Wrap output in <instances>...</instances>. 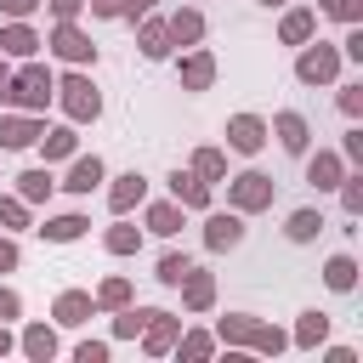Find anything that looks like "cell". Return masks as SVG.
Masks as SVG:
<instances>
[{
  "label": "cell",
  "instance_id": "obj_26",
  "mask_svg": "<svg viewBox=\"0 0 363 363\" xmlns=\"http://www.w3.org/2000/svg\"><path fill=\"white\" fill-rule=\"evenodd\" d=\"M187 227V210L176 204V199H159V204H147V227L142 233H159V238H176Z\"/></svg>",
  "mask_w": 363,
  "mask_h": 363
},
{
  "label": "cell",
  "instance_id": "obj_33",
  "mask_svg": "<svg viewBox=\"0 0 363 363\" xmlns=\"http://www.w3.org/2000/svg\"><path fill=\"white\" fill-rule=\"evenodd\" d=\"M250 335H255V318H250V312H227V318L216 323V340H221V346H250Z\"/></svg>",
  "mask_w": 363,
  "mask_h": 363
},
{
  "label": "cell",
  "instance_id": "obj_10",
  "mask_svg": "<svg viewBox=\"0 0 363 363\" xmlns=\"http://www.w3.org/2000/svg\"><path fill=\"white\" fill-rule=\"evenodd\" d=\"M301 159H306V182H312L318 193H335V187H340V176H346V159H340V147H318V153L306 147Z\"/></svg>",
  "mask_w": 363,
  "mask_h": 363
},
{
  "label": "cell",
  "instance_id": "obj_42",
  "mask_svg": "<svg viewBox=\"0 0 363 363\" xmlns=\"http://www.w3.org/2000/svg\"><path fill=\"white\" fill-rule=\"evenodd\" d=\"M340 159H346V164H363V130H357V125L340 136Z\"/></svg>",
  "mask_w": 363,
  "mask_h": 363
},
{
  "label": "cell",
  "instance_id": "obj_48",
  "mask_svg": "<svg viewBox=\"0 0 363 363\" xmlns=\"http://www.w3.org/2000/svg\"><path fill=\"white\" fill-rule=\"evenodd\" d=\"M159 0H119V17H130V23H142L147 11H153Z\"/></svg>",
  "mask_w": 363,
  "mask_h": 363
},
{
  "label": "cell",
  "instance_id": "obj_49",
  "mask_svg": "<svg viewBox=\"0 0 363 363\" xmlns=\"http://www.w3.org/2000/svg\"><path fill=\"white\" fill-rule=\"evenodd\" d=\"M323 363H357V352H352V346H329V352H323Z\"/></svg>",
  "mask_w": 363,
  "mask_h": 363
},
{
  "label": "cell",
  "instance_id": "obj_41",
  "mask_svg": "<svg viewBox=\"0 0 363 363\" xmlns=\"http://www.w3.org/2000/svg\"><path fill=\"white\" fill-rule=\"evenodd\" d=\"M340 57H346V62H363V28H357V23H346V40H340Z\"/></svg>",
  "mask_w": 363,
  "mask_h": 363
},
{
  "label": "cell",
  "instance_id": "obj_15",
  "mask_svg": "<svg viewBox=\"0 0 363 363\" xmlns=\"http://www.w3.org/2000/svg\"><path fill=\"white\" fill-rule=\"evenodd\" d=\"M40 159L45 164H68L74 153H79V125H51V130H40Z\"/></svg>",
  "mask_w": 363,
  "mask_h": 363
},
{
  "label": "cell",
  "instance_id": "obj_17",
  "mask_svg": "<svg viewBox=\"0 0 363 363\" xmlns=\"http://www.w3.org/2000/svg\"><path fill=\"white\" fill-rule=\"evenodd\" d=\"M142 199H147V176H142V170L113 176V187H108V210H113V216H130Z\"/></svg>",
  "mask_w": 363,
  "mask_h": 363
},
{
  "label": "cell",
  "instance_id": "obj_22",
  "mask_svg": "<svg viewBox=\"0 0 363 363\" xmlns=\"http://www.w3.org/2000/svg\"><path fill=\"white\" fill-rule=\"evenodd\" d=\"M323 340H329V312H318V306H312V312H301V318H295V329H289V346L318 352Z\"/></svg>",
  "mask_w": 363,
  "mask_h": 363
},
{
  "label": "cell",
  "instance_id": "obj_43",
  "mask_svg": "<svg viewBox=\"0 0 363 363\" xmlns=\"http://www.w3.org/2000/svg\"><path fill=\"white\" fill-rule=\"evenodd\" d=\"M74 363H108V340H79L74 346Z\"/></svg>",
  "mask_w": 363,
  "mask_h": 363
},
{
  "label": "cell",
  "instance_id": "obj_38",
  "mask_svg": "<svg viewBox=\"0 0 363 363\" xmlns=\"http://www.w3.org/2000/svg\"><path fill=\"white\" fill-rule=\"evenodd\" d=\"M335 193H340V210H346V216H363V176H357V170H346Z\"/></svg>",
  "mask_w": 363,
  "mask_h": 363
},
{
  "label": "cell",
  "instance_id": "obj_16",
  "mask_svg": "<svg viewBox=\"0 0 363 363\" xmlns=\"http://www.w3.org/2000/svg\"><path fill=\"white\" fill-rule=\"evenodd\" d=\"M136 45H142V57H147V62H164V57L176 51V45H170V23L147 11V17L136 23Z\"/></svg>",
  "mask_w": 363,
  "mask_h": 363
},
{
  "label": "cell",
  "instance_id": "obj_28",
  "mask_svg": "<svg viewBox=\"0 0 363 363\" xmlns=\"http://www.w3.org/2000/svg\"><path fill=\"white\" fill-rule=\"evenodd\" d=\"M17 346H23V357H34V363H51V357H57V329H51V323H23Z\"/></svg>",
  "mask_w": 363,
  "mask_h": 363
},
{
  "label": "cell",
  "instance_id": "obj_4",
  "mask_svg": "<svg viewBox=\"0 0 363 363\" xmlns=\"http://www.w3.org/2000/svg\"><path fill=\"white\" fill-rule=\"evenodd\" d=\"M340 62H346L340 45H329V40L312 34V40L301 45V57H295V79H301V85H335V79H340Z\"/></svg>",
  "mask_w": 363,
  "mask_h": 363
},
{
  "label": "cell",
  "instance_id": "obj_21",
  "mask_svg": "<svg viewBox=\"0 0 363 363\" xmlns=\"http://www.w3.org/2000/svg\"><path fill=\"white\" fill-rule=\"evenodd\" d=\"M176 289H182V306H187V312H210V306H216V278L199 272V267H187V278H182Z\"/></svg>",
  "mask_w": 363,
  "mask_h": 363
},
{
  "label": "cell",
  "instance_id": "obj_13",
  "mask_svg": "<svg viewBox=\"0 0 363 363\" xmlns=\"http://www.w3.org/2000/svg\"><path fill=\"white\" fill-rule=\"evenodd\" d=\"M40 34L28 28V17H6V28H0V57H11V62H28V57H40Z\"/></svg>",
  "mask_w": 363,
  "mask_h": 363
},
{
  "label": "cell",
  "instance_id": "obj_5",
  "mask_svg": "<svg viewBox=\"0 0 363 363\" xmlns=\"http://www.w3.org/2000/svg\"><path fill=\"white\" fill-rule=\"evenodd\" d=\"M45 45H51V57H62L68 68H91V62H96V40H91L79 23H51Z\"/></svg>",
  "mask_w": 363,
  "mask_h": 363
},
{
  "label": "cell",
  "instance_id": "obj_46",
  "mask_svg": "<svg viewBox=\"0 0 363 363\" xmlns=\"http://www.w3.org/2000/svg\"><path fill=\"white\" fill-rule=\"evenodd\" d=\"M45 11H51L57 23H79V11H85V0H45Z\"/></svg>",
  "mask_w": 363,
  "mask_h": 363
},
{
  "label": "cell",
  "instance_id": "obj_18",
  "mask_svg": "<svg viewBox=\"0 0 363 363\" xmlns=\"http://www.w3.org/2000/svg\"><path fill=\"white\" fill-rule=\"evenodd\" d=\"M91 312H96L91 289H62V295L51 301V318H57L62 329H79V323H91Z\"/></svg>",
  "mask_w": 363,
  "mask_h": 363
},
{
  "label": "cell",
  "instance_id": "obj_30",
  "mask_svg": "<svg viewBox=\"0 0 363 363\" xmlns=\"http://www.w3.org/2000/svg\"><path fill=\"white\" fill-rule=\"evenodd\" d=\"M199 182H227V147H193V164H187Z\"/></svg>",
  "mask_w": 363,
  "mask_h": 363
},
{
  "label": "cell",
  "instance_id": "obj_19",
  "mask_svg": "<svg viewBox=\"0 0 363 363\" xmlns=\"http://www.w3.org/2000/svg\"><path fill=\"white\" fill-rule=\"evenodd\" d=\"M34 233H40L45 244H74V238H85V233H91V221H85L79 210H62V216H45Z\"/></svg>",
  "mask_w": 363,
  "mask_h": 363
},
{
  "label": "cell",
  "instance_id": "obj_8",
  "mask_svg": "<svg viewBox=\"0 0 363 363\" xmlns=\"http://www.w3.org/2000/svg\"><path fill=\"white\" fill-rule=\"evenodd\" d=\"M227 147L244 153V159H255V153L267 147V119H261V113H233V119H227Z\"/></svg>",
  "mask_w": 363,
  "mask_h": 363
},
{
  "label": "cell",
  "instance_id": "obj_39",
  "mask_svg": "<svg viewBox=\"0 0 363 363\" xmlns=\"http://www.w3.org/2000/svg\"><path fill=\"white\" fill-rule=\"evenodd\" d=\"M0 227H6V233H23V227H28V204H23L17 193H0Z\"/></svg>",
  "mask_w": 363,
  "mask_h": 363
},
{
  "label": "cell",
  "instance_id": "obj_23",
  "mask_svg": "<svg viewBox=\"0 0 363 363\" xmlns=\"http://www.w3.org/2000/svg\"><path fill=\"white\" fill-rule=\"evenodd\" d=\"M164 23H170V45H199L204 40V11L199 6H176Z\"/></svg>",
  "mask_w": 363,
  "mask_h": 363
},
{
  "label": "cell",
  "instance_id": "obj_35",
  "mask_svg": "<svg viewBox=\"0 0 363 363\" xmlns=\"http://www.w3.org/2000/svg\"><path fill=\"white\" fill-rule=\"evenodd\" d=\"M147 318H153V306H136V301H130V306H119V312H113V340H136Z\"/></svg>",
  "mask_w": 363,
  "mask_h": 363
},
{
  "label": "cell",
  "instance_id": "obj_52",
  "mask_svg": "<svg viewBox=\"0 0 363 363\" xmlns=\"http://www.w3.org/2000/svg\"><path fill=\"white\" fill-rule=\"evenodd\" d=\"M11 346H17V340H11V329H6V323H0V357H6V352H11Z\"/></svg>",
  "mask_w": 363,
  "mask_h": 363
},
{
  "label": "cell",
  "instance_id": "obj_20",
  "mask_svg": "<svg viewBox=\"0 0 363 363\" xmlns=\"http://www.w3.org/2000/svg\"><path fill=\"white\" fill-rule=\"evenodd\" d=\"M210 85H216V57L204 45H193L182 57V91H210Z\"/></svg>",
  "mask_w": 363,
  "mask_h": 363
},
{
  "label": "cell",
  "instance_id": "obj_34",
  "mask_svg": "<svg viewBox=\"0 0 363 363\" xmlns=\"http://www.w3.org/2000/svg\"><path fill=\"white\" fill-rule=\"evenodd\" d=\"M187 267H193V255H187V250H164V255H159V267H153V278H159L164 289H176V284L187 278Z\"/></svg>",
  "mask_w": 363,
  "mask_h": 363
},
{
  "label": "cell",
  "instance_id": "obj_25",
  "mask_svg": "<svg viewBox=\"0 0 363 363\" xmlns=\"http://www.w3.org/2000/svg\"><path fill=\"white\" fill-rule=\"evenodd\" d=\"M51 193H57L51 164H34V170H23V176H17V199H23V204H51Z\"/></svg>",
  "mask_w": 363,
  "mask_h": 363
},
{
  "label": "cell",
  "instance_id": "obj_29",
  "mask_svg": "<svg viewBox=\"0 0 363 363\" xmlns=\"http://www.w3.org/2000/svg\"><path fill=\"white\" fill-rule=\"evenodd\" d=\"M102 250H108V255H136V250H142V227L125 221V216H113V227L102 233Z\"/></svg>",
  "mask_w": 363,
  "mask_h": 363
},
{
  "label": "cell",
  "instance_id": "obj_36",
  "mask_svg": "<svg viewBox=\"0 0 363 363\" xmlns=\"http://www.w3.org/2000/svg\"><path fill=\"white\" fill-rule=\"evenodd\" d=\"M176 352H182L187 363H204V357L216 352V335H210V329H182V335H176Z\"/></svg>",
  "mask_w": 363,
  "mask_h": 363
},
{
  "label": "cell",
  "instance_id": "obj_14",
  "mask_svg": "<svg viewBox=\"0 0 363 363\" xmlns=\"http://www.w3.org/2000/svg\"><path fill=\"white\" fill-rule=\"evenodd\" d=\"M170 199H176L187 216H204V210H210V182H199L193 170L176 164V170H170Z\"/></svg>",
  "mask_w": 363,
  "mask_h": 363
},
{
  "label": "cell",
  "instance_id": "obj_27",
  "mask_svg": "<svg viewBox=\"0 0 363 363\" xmlns=\"http://www.w3.org/2000/svg\"><path fill=\"white\" fill-rule=\"evenodd\" d=\"M91 301H96V312H119V306L136 301V284H130L125 272H113V278H102V284L91 289Z\"/></svg>",
  "mask_w": 363,
  "mask_h": 363
},
{
  "label": "cell",
  "instance_id": "obj_50",
  "mask_svg": "<svg viewBox=\"0 0 363 363\" xmlns=\"http://www.w3.org/2000/svg\"><path fill=\"white\" fill-rule=\"evenodd\" d=\"M91 6V17H119V0H85Z\"/></svg>",
  "mask_w": 363,
  "mask_h": 363
},
{
  "label": "cell",
  "instance_id": "obj_6",
  "mask_svg": "<svg viewBox=\"0 0 363 363\" xmlns=\"http://www.w3.org/2000/svg\"><path fill=\"white\" fill-rule=\"evenodd\" d=\"M40 130H45V113H23V108L0 113V147H6V153L34 147V142H40Z\"/></svg>",
  "mask_w": 363,
  "mask_h": 363
},
{
  "label": "cell",
  "instance_id": "obj_45",
  "mask_svg": "<svg viewBox=\"0 0 363 363\" xmlns=\"http://www.w3.org/2000/svg\"><path fill=\"white\" fill-rule=\"evenodd\" d=\"M17 261H23L17 238H11V233H0V278H6V272H17Z\"/></svg>",
  "mask_w": 363,
  "mask_h": 363
},
{
  "label": "cell",
  "instance_id": "obj_51",
  "mask_svg": "<svg viewBox=\"0 0 363 363\" xmlns=\"http://www.w3.org/2000/svg\"><path fill=\"white\" fill-rule=\"evenodd\" d=\"M6 85H11V57H0V102H6Z\"/></svg>",
  "mask_w": 363,
  "mask_h": 363
},
{
  "label": "cell",
  "instance_id": "obj_11",
  "mask_svg": "<svg viewBox=\"0 0 363 363\" xmlns=\"http://www.w3.org/2000/svg\"><path fill=\"white\" fill-rule=\"evenodd\" d=\"M102 182H108V164H102L96 153H74V159H68V176H62L57 187H68L74 199H85V193H96Z\"/></svg>",
  "mask_w": 363,
  "mask_h": 363
},
{
  "label": "cell",
  "instance_id": "obj_40",
  "mask_svg": "<svg viewBox=\"0 0 363 363\" xmlns=\"http://www.w3.org/2000/svg\"><path fill=\"white\" fill-rule=\"evenodd\" d=\"M335 102H340V113H346V119H357V113H363V85H357V79H346Z\"/></svg>",
  "mask_w": 363,
  "mask_h": 363
},
{
  "label": "cell",
  "instance_id": "obj_37",
  "mask_svg": "<svg viewBox=\"0 0 363 363\" xmlns=\"http://www.w3.org/2000/svg\"><path fill=\"white\" fill-rule=\"evenodd\" d=\"M250 352H261V357H278V352H289V335H284L278 323H261V318H255V335H250Z\"/></svg>",
  "mask_w": 363,
  "mask_h": 363
},
{
  "label": "cell",
  "instance_id": "obj_24",
  "mask_svg": "<svg viewBox=\"0 0 363 363\" xmlns=\"http://www.w3.org/2000/svg\"><path fill=\"white\" fill-rule=\"evenodd\" d=\"M312 34H318V11H312V6H289L284 23H278V40H284V45H306Z\"/></svg>",
  "mask_w": 363,
  "mask_h": 363
},
{
  "label": "cell",
  "instance_id": "obj_1",
  "mask_svg": "<svg viewBox=\"0 0 363 363\" xmlns=\"http://www.w3.org/2000/svg\"><path fill=\"white\" fill-rule=\"evenodd\" d=\"M57 96V74L45 68V62H23V68H11V85H6V108H23V113H45V102Z\"/></svg>",
  "mask_w": 363,
  "mask_h": 363
},
{
  "label": "cell",
  "instance_id": "obj_3",
  "mask_svg": "<svg viewBox=\"0 0 363 363\" xmlns=\"http://www.w3.org/2000/svg\"><path fill=\"white\" fill-rule=\"evenodd\" d=\"M272 199H278V182H272L267 170H238V176H227V210L261 216V210H272Z\"/></svg>",
  "mask_w": 363,
  "mask_h": 363
},
{
  "label": "cell",
  "instance_id": "obj_53",
  "mask_svg": "<svg viewBox=\"0 0 363 363\" xmlns=\"http://www.w3.org/2000/svg\"><path fill=\"white\" fill-rule=\"evenodd\" d=\"M261 6H267V11H272V6H289V0H261Z\"/></svg>",
  "mask_w": 363,
  "mask_h": 363
},
{
  "label": "cell",
  "instance_id": "obj_7",
  "mask_svg": "<svg viewBox=\"0 0 363 363\" xmlns=\"http://www.w3.org/2000/svg\"><path fill=\"white\" fill-rule=\"evenodd\" d=\"M244 244V216L238 210H204V250H238Z\"/></svg>",
  "mask_w": 363,
  "mask_h": 363
},
{
  "label": "cell",
  "instance_id": "obj_12",
  "mask_svg": "<svg viewBox=\"0 0 363 363\" xmlns=\"http://www.w3.org/2000/svg\"><path fill=\"white\" fill-rule=\"evenodd\" d=\"M176 335H182V318L153 306V318L142 323V335H136V340H142V352H147V357H164V352H176Z\"/></svg>",
  "mask_w": 363,
  "mask_h": 363
},
{
  "label": "cell",
  "instance_id": "obj_9",
  "mask_svg": "<svg viewBox=\"0 0 363 363\" xmlns=\"http://www.w3.org/2000/svg\"><path fill=\"white\" fill-rule=\"evenodd\" d=\"M267 136H278V147L284 153H306L312 147V125H306V113H295V108H284V113H272V125H267Z\"/></svg>",
  "mask_w": 363,
  "mask_h": 363
},
{
  "label": "cell",
  "instance_id": "obj_31",
  "mask_svg": "<svg viewBox=\"0 0 363 363\" xmlns=\"http://www.w3.org/2000/svg\"><path fill=\"white\" fill-rule=\"evenodd\" d=\"M318 233H323V210H312V204L306 210H289V221H284V238L289 244H312Z\"/></svg>",
  "mask_w": 363,
  "mask_h": 363
},
{
  "label": "cell",
  "instance_id": "obj_47",
  "mask_svg": "<svg viewBox=\"0 0 363 363\" xmlns=\"http://www.w3.org/2000/svg\"><path fill=\"white\" fill-rule=\"evenodd\" d=\"M45 0H0V17H34Z\"/></svg>",
  "mask_w": 363,
  "mask_h": 363
},
{
  "label": "cell",
  "instance_id": "obj_32",
  "mask_svg": "<svg viewBox=\"0 0 363 363\" xmlns=\"http://www.w3.org/2000/svg\"><path fill=\"white\" fill-rule=\"evenodd\" d=\"M323 284H329L335 295H352V289H357V261H352V255H329V261H323Z\"/></svg>",
  "mask_w": 363,
  "mask_h": 363
},
{
  "label": "cell",
  "instance_id": "obj_2",
  "mask_svg": "<svg viewBox=\"0 0 363 363\" xmlns=\"http://www.w3.org/2000/svg\"><path fill=\"white\" fill-rule=\"evenodd\" d=\"M51 102H62L68 125H96V119H102V91L91 85V74H85V68L62 74V79H57V96H51Z\"/></svg>",
  "mask_w": 363,
  "mask_h": 363
},
{
  "label": "cell",
  "instance_id": "obj_44",
  "mask_svg": "<svg viewBox=\"0 0 363 363\" xmlns=\"http://www.w3.org/2000/svg\"><path fill=\"white\" fill-rule=\"evenodd\" d=\"M11 318H23V295L11 284H0V323H11Z\"/></svg>",
  "mask_w": 363,
  "mask_h": 363
}]
</instances>
